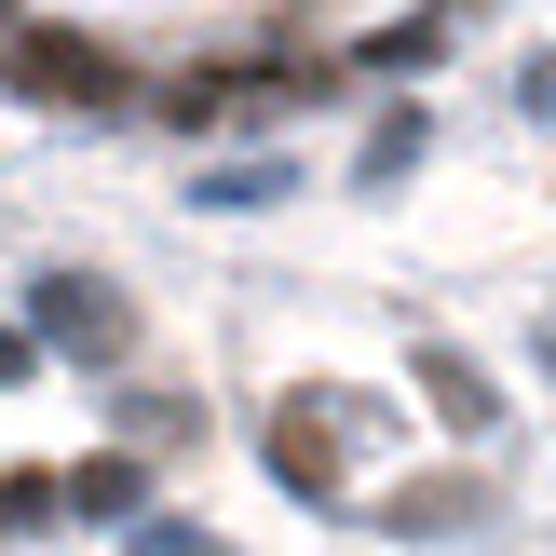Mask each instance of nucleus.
I'll return each instance as SVG.
<instances>
[{
    "label": "nucleus",
    "mask_w": 556,
    "mask_h": 556,
    "mask_svg": "<svg viewBox=\"0 0 556 556\" xmlns=\"http://www.w3.org/2000/svg\"><path fill=\"white\" fill-rule=\"evenodd\" d=\"M41 326H54V340H81V353H109V340H123V313H109V286H68V271L41 286Z\"/></svg>",
    "instance_id": "f257e3e1"
},
{
    "label": "nucleus",
    "mask_w": 556,
    "mask_h": 556,
    "mask_svg": "<svg viewBox=\"0 0 556 556\" xmlns=\"http://www.w3.org/2000/svg\"><path fill=\"white\" fill-rule=\"evenodd\" d=\"M14 68H27V96H109V54H81V41H27Z\"/></svg>",
    "instance_id": "f03ea898"
}]
</instances>
